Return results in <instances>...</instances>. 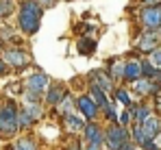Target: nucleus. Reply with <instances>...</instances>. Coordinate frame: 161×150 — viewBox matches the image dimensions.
<instances>
[{"mask_svg":"<svg viewBox=\"0 0 161 150\" xmlns=\"http://www.w3.org/2000/svg\"><path fill=\"white\" fill-rule=\"evenodd\" d=\"M126 144H131V128L122 124H111L105 131V146L107 150H124Z\"/></svg>","mask_w":161,"mask_h":150,"instance_id":"nucleus-3","label":"nucleus"},{"mask_svg":"<svg viewBox=\"0 0 161 150\" xmlns=\"http://www.w3.org/2000/svg\"><path fill=\"white\" fill-rule=\"evenodd\" d=\"M39 2H42V4H44V7L48 9V7H54V4H57L59 0H39Z\"/></svg>","mask_w":161,"mask_h":150,"instance_id":"nucleus-37","label":"nucleus"},{"mask_svg":"<svg viewBox=\"0 0 161 150\" xmlns=\"http://www.w3.org/2000/svg\"><path fill=\"white\" fill-rule=\"evenodd\" d=\"M0 44H2V42H0Z\"/></svg>","mask_w":161,"mask_h":150,"instance_id":"nucleus-41","label":"nucleus"},{"mask_svg":"<svg viewBox=\"0 0 161 150\" xmlns=\"http://www.w3.org/2000/svg\"><path fill=\"white\" fill-rule=\"evenodd\" d=\"M113 96H115V100H118L120 104H124V107H131V104H133V100H131V94H129V89H124V87H115Z\"/></svg>","mask_w":161,"mask_h":150,"instance_id":"nucleus-25","label":"nucleus"},{"mask_svg":"<svg viewBox=\"0 0 161 150\" xmlns=\"http://www.w3.org/2000/svg\"><path fill=\"white\" fill-rule=\"evenodd\" d=\"M159 35H161V28H159Z\"/></svg>","mask_w":161,"mask_h":150,"instance_id":"nucleus-40","label":"nucleus"},{"mask_svg":"<svg viewBox=\"0 0 161 150\" xmlns=\"http://www.w3.org/2000/svg\"><path fill=\"white\" fill-rule=\"evenodd\" d=\"M87 92H89V96H92V98L96 100V104L100 107V111L109 104L107 94H105V92H103V87H100V85H96L94 81H89V89H87Z\"/></svg>","mask_w":161,"mask_h":150,"instance_id":"nucleus-19","label":"nucleus"},{"mask_svg":"<svg viewBox=\"0 0 161 150\" xmlns=\"http://www.w3.org/2000/svg\"><path fill=\"white\" fill-rule=\"evenodd\" d=\"M83 135H85V142H87V144H98V146H105V131H103V126L96 124L94 120L85 124Z\"/></svg>","mask_w":161,"mask_h":150,"instance_id":"nucleus-10","label":"nucleus"},{"mask_svg":"<svg viewBox=\"0 0 161 150\" xmlns=\"http://www.w3.org/2000/svg\"><path fill=\"white\" fill-rule=\"evenodd\" d=\"M44 4L39 0H22L20 2V11H18V28L33 37L37 31H39V24H42V18H44Z\"/></svg>","mask_w":161,"mask_h":150,"instance_id":"nucleus-1","label":"nucleus"},{"mask_svg":"<svg viewBox=\"0 0 161 150\" xmlns=\"http://www.w3.org/2000/svg\"><path fill=\"white\" fill-rule=\"evenodd\" d=\"M161 35L159 31H146L142 28V33L135 37V50H139L142 54H150L155 48H159Z\"/></svg>","mask_w":161,"mask_h":150,"instance_id":"nucleus-5","label":"nucleus"},{"mask_svg":"<svg viewBox=\"0 0 161 150\" xmlns=\"http://www.w3.org/2000/svg\"><path fill=\"white\" fill-rule=\"evenodd\" d=\"M129 128H131V142H133L135 146H144V144H146V135H144L142 124H139V122H133Z\"/></svg>","mask_w":161,"mask_h":150,"instance_id":"nucleus-21","label":"nucleus"},{"mask_svg":"<svg viewBox=\"0 0 161 150\" xmlns=\"http://www.w3.org/2000/svg\"><path fill=\"white\" fill-rule=\"evenodd\" d=\"M85 118L83 115H76V113H70V115H65L63 118V126H65V131H70V133H83V128H85Z\"/></svg>","mask_w":161,"mask_h":150,"instance_id":"nucleus-17","label":"nucleus"},{"mask_svg":"<svg viewBox=\"0 0 161 150\" xmlns=\"http://www.w3.org/2000/svg\"><path fill=\"white\" fill-rule=\"evenodd\" d=\"M68 94H70V92H68L65 83H50L48 89L44 92V102H46L48 107H57V104L65 98Z\"/></svg>","mask_w":161,"mask_h":150,"instance_id":"nucleus-8","label":"nucleus"},{"mask_svg":"<svg viewBox=\"0 0 161 150\" xmlns=\"http://www.w3.org/2000/svg\"><path fill=\"white\" fill-rule=\"evenodd\" d=\"M155 109H157V111H161V94H157V96H155Z\"/></svg>","mask_w":161,"mask_h":150,"instance_id":"nucleus-39","label":"nucleus"},{"mask_svg":"<svg viewBox=\"0 0 161 150\" xmlns=\"http://www.w3.org/2000/svg\"><path fill=\"white\" fill-rule=\"evenodd\" d=\"M83 150H103V146H98V144H87Z\"/></svg>","mask_w":161,"mask_h":150,"instance_id":"nucleus-38","label":"nucleus"},{"mask_svg":"<svg viewBox=\"0 0 161 150\" xmlns=\"http://www.w3.org/2000/svg\"><path fill=\"white\" fill-rule=\"evenodd\" d=\"M0 42H18L15 31H13L11 26H2V28H0Z\"/></svg>","mask_w":161,"mask_h":150,"instance_id":"nucleus-30","label":"nucleus"},{"mask_svg":"<svg viewBox=\"0 0 161 150\" xmlns=\"http://www.w3.org/2000/svg\"><path fill=\"white\" fill-rule=\"evenodd\" d=\"M9 68H11V65H9V63H7V61H4V59L0 57V76L9 74Z\"/></svg>","mask_w":161,"mask_h":150,"instance_id":"nucleus-34","label":"nucleus"},{"mask_svg":"<svg viewBox=\"0 0 161 150\" xmlns=\"http://www.w3.org/2000/svg\"><path fill=\"white\" fill-rule=\"evenodd\" d=\"M142 150H161V146L155 142V139H150V142H146V144L142 146Z\"/></svg>","mask_w":161,"mask_h":150,"instance_id":"nucleus-33","label":"nucleus"},{"mask_svg":"<svg viewBox=\"0 0 161 150\" xmlns=\"http://www.w3.org/2000/svg\"><path fill=\"white\" fill-rule=\"evenodd\" d=\"M131 87H133V94L139 96V98H146V96H153L155 98L159 94L157 87H155V83H153V78H146V76H142L135 83H131Z\"/></svg>","mask_w":161,"mask_h":150,"instance_id":"nucleus-9","label":"nucleus"},{"mask_svg":"<svg viewBox=\"0 0 161 150\" xmlns=\"http://www.w3.org/2000/svg\"><path fill=\"white\" fill-rule=\"evenodd\" d=\"M96 46H98V42H96L94 37H89V35L76 39V50H79V54H83V57L94 54V52H96Z\"/></svg>","mask_w":161,"mask_h":150,"instance_id":"nucleus-18","label":"nucleus"},{"mask_svg":"<svg viewBox=\"0 0 161 150\" xmlns=\"http://www.w3.org/2000/svg\"><path fill=\"white\" fill-rule=\"evenodd\" d=\"M22 98H24V102L26 104H39L42 102V98H44V92H37V89H24L22 92Z\"/></svg>","mask_w":161,"mask_h":150,"instance_id":"nucleus-22","label":"nucleus"},{"mask_svg":"<svg viewBox=\"0 0 161 150\" xmlns=\"http://www.w3.org/2000/svg\"><path fill=\"white\" fill-rule=\"evenodd\" d=\"M157 72H159V68H157V65H153L148 57H146V59H142V76H146V78H155Z\"/></svg>","mask_w":161,"mask_h":150,"instance_id":"nucleus-24","label":"nucleus"},{"mask_svg":"<svg viewBox=\"0 0 161 150\" xmlns=\"http://www.w3.org/2000/svg\"><path fill=\"white\" fill-rule=\"evenodd\" d=\"M137 20H139L142 28H146V31H159L161 28V2L159 4H150V7H142Z\"/></svg>","mask_w":161,"mask_h":150,"instance_id":"nucleus-4","label":"nucleus"},{"mask_svg":"<svg viewBox=\"0 0 161 150\" xmlns=\"http://www.w3.org/2000/svg\"><path fill=\"white\" fill-rule=\"evenodd\" d=\"M137 78H142V61L129 59L124 65V83H135Z\"/></svg>","mask_w":161,"mask_h":150,"instance_id":"nucleus-15","label":"nucleus"},{"mask_svg":"<svg viewBox=\"0 0 161 150\" xmlns=\"http://www.w3.org/2000/svg\"><path fill=\"white\" fill-rule=\"evenodd\" d=\"M13 11H15V2L13 0H0V20H7Z\"/></svg>","mask_w":161,"mask_h":150,"instance_id":"nucleus-27","label":"nucleus"},{"mask_svg":"<svg viewBox=\"0 0 161 150\" xmlns=\"http://www.w3.org/2000/svg\"><path fill=\"white\" fill-rule=\"evenodd\" d=\"M161 0H139V4L142 7H150V4H159Z\"/></svg>","mask_w":161,"mask_h":150,"instance_id":"nucleus-36","label":"nucleus"},{"mask_svg":"<svg viewBox=\"0 0 161 150\" xmlns=\"http://www.w3.org/2000/svg\"><path fill=\"white\" fill-rule=\"evenodd\" d=\"M89 81H94L96 85H100L107 96L115 92V81H113L107 72H103V70H92V72H89Z\"/></svg>","mask_w":161,"mask_h":150,"instance_id":"nucleus-11","label":"nucleus"},{"mask_svg":"<svg viewBox=\"0 0 161 150\" xmlns=\"http://www.w3.org/2000/svg\"><path fill=\"white\" fill-rule=\"evenodd\" d=\"M118 124H122V126H131V124H133V113H131L129 107H124V109L120 111V115H118Z\"/></svg>","mask_w":161,"mask_h":150,"instance_id":"nucleus-29","label":"nucleus"},{"mask_svg":"<svg viewBox=\"0 0 161 150\" xmlns=\"http://www.w3.org/2000/svg\"><path fill=\"white\" fill-rule=\"evenodd\" d=\"M148 59H150V63H153V65H157V68L161 70V46L153 50V52L148 54Z\"/></svg>","mask_w":161,"mask_h":150,"instance_id":"nucleus-32","label":"nucleus"},{"mask_svg":"<svg viewBox=\"0 0 161 150\" xmlns=\"http://www.w3.org/2000/svg\"><path fill=\"white\" fill-rule=\"evenodd\" d=\"M74 109H76V100L68 94L65 98H63L59 104H57V107H54V113H57V115H61V118H65V115L74 113Z\"/></svg>","mask_w":161,"mask_h":150,"instance_id":"nucleus-20","label":"nucleus"},{"mask_svg":"<svg viewBox=\"0 0 161 150\" xmlns=\"http://www.w3.org/2000/svg\"><path fill=\"white\" fill-rule=\"evenodd\" d=\"M48 85H50V78L46 72H35V74H31L26 78V87L28 89H37V92H46L48 89Z\"/></svg>","mask_w":161,"mask_h":150,"instance_id":"nucleus-13","label":"nucleus"},{"mask_svg":"<svg viewBox=\"0 0 161 150\" xmlns=\"http://www.w3.org/2000/svg\"><path fill=\"white\" fill-rule=\"evenodd\" d=\"M124 65H126V61L124 59H120V57H113L111 61L107 63V74L115 81V83H120V81H124Z\"/></svg>","mask_w":161,"mask_h":150,"instance_id":"nucleus-14","label":"nucleus"},{"mask_svg":"<svg viewBox=\"0 0 161 150\" xmlns=\"http://www.w3.org/2000/svg\"><path fill=\"white\" fill-rule=\"evenodd\" d=\"M18 128V104L7 100L0 104V137H13Z\"/></svg>","mask_w":161,"mask_h":150,"instance_id":"nucleus-2","label":"nucleus"},{"mask_svg":"<svg viewBox=\"0 0 161 150\" xmlns=\"http://www.w3.org/2000/svg\"><path fill=\"white\" fill-rule=\"evenodd\" d=\"M142 128H144L146 142H150V139H157V137L161 135V118H157V115H150L146 122H142Z\"/></svg>","mask_w":161,"mask_h":150,"instance_id":"nucleus-12","label":"nucleus"},{"mask_svg":"<svg viewBox=\"0 0 161 150\" xmlns=\"http://www.w3.org/2000/svg\"><path fill=\"white\" fill-rule=\"evenodd\" d=\"M76 109H79V113L85 118V120H96L98 118V113H100V107L96 104V100L92 98L89 94H83L76 98Z\"/></svg>","mask_w":161,"mask_h":150,"instance_id":"nucleus-7","label":"nucleus"},{"mask_svg":"<svg viewBox=\"0 0 161 150\" xmlns=\"http://www.w3.org/2000/svg\"><path fill=\"white\" fill-rule=\"evenodd\" d=\"M33 124H35V120L26 113V109H24V107L18 109V126H20V128H31Z\"/></svg>","mask_w":161,"mask_h":150,"instance_id":"nucleus-26","label":"nucleus"},{"mask_svg":"<svg viewBox=\"0 0 161 150\" xmlns=\"http://www.w3.org/2000/svg\"><path fill=\"white\" fill-rule=\"evenodd\" d=\"M24 109H26V113L35 120V122H39L42 118H44V109H42V102L39 104H24Z\"/></svg>","mask_w":161,"mask_h":150,"instance_id":"nucleus-28","label":"nucleus"},{"mask_svg":"<svg viewBox=\"0 0 161 150\" xmlns=\"http://www.w3.org/2000/svg\"><path fill=\"white\" fill-rule=\"evenodd\" d=\"M2 59H4L11 68H15V70H22V68H26L28 63H31V54H28V50L20 48V46L4 48V50H2Z\"/></svg>","mask_w":161,"mask_h":150,"instance_id":"nucleus-6","label":"nucleus"},{"mask_svg":"<svg viewBox=\"0 0 161 150\" xmlns=\"http://www.w3.org/2000/svg\"><path fill=\"white\" fill-rule=\"evenodd\" d=\"M131 109V113H133V122H146L150 115H153V107L148 104V102H139V104H131L129 107Z\"/></svg>","mask_w":161,"mask_h":150,"instance_id":"nucleus-16","label":"nucleus"},{"mask_svg":"<svg viewBox=\"0 0 161 150\" xmlns=\"http://www.w3.org/2000/svg\"><path fill=\"white\" fill-rule=\"evenodd\" d=\"M103 113H105V118H107L111 124H118V113H115V104L113 102H109L107 107L103 109Z\"/></svg>","mask_w":161,"mask_h":150,"instance_id":"nucleus-31","label":"nucleus"},{"mask_svg":"<svg viewBox=\"0 0 161 150\" xmlns=\"http://www.w3.org/2000/svg\"><path fill=\"white\" fill-rule=\"evenodd\" d=\"M65 2H68V0H65Z\"/></svg>","mask_w":161,"mask_h":150,"instance_id":"nucleus-42","label":"nucleus"},{"mask_svg":"<svg viewBox=\"0 0 161 150\" xmlns=\"http://www.w3.org/2000/svg\"><path fill=\"white\" fill-rule=\"evenodd\" d=\"M9 150H37V144H35L33 137H20Z\"/></svg>","mask_w":161,"mask_h":150,"instance_id":"nucleus-23","label":"nucleus"},{"mask_svg":"<svg viewBox=\"0 0 161 150\" xmlns=\"http://www.w3.org/2000/svg\"><path fill=\"white\" fill-rule=\"evenodd\" d=\"M153 83H155V87H157V92H159V94H161V70H159V72H157V76L153 78Z\"/></svg>","mask_w":161,"mask_h":150,"instance_id":"nucleus-35","label":"nucleus"}]
</instances>
